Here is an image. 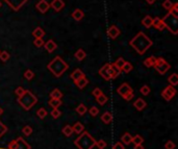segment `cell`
Instances as JSON below:
<instances>
[{
	"mask_svg": "<svg viewBox=\"0 0 178 149\" xmlns=\"http://www.w3.org/2000/svg\"><path fill=\"white\" fill-rule=\"evenodd\" d=\"M165 28H166V26H165L164 22H162H162L159 23V25H158L157 27H156V29H158V30H164Z\"/></svg>",
	"mask_w": 178,
	"mask_h": 149,
	"instance_id": "obj_54",
	"label": "cell"
},
{
	"mask_svg": "<svg viewBox=\"0 0 178 149\" xmlns=\"http://www.w3.org/2000/svg\"><path fill=\"white\" fill-rule=\"evenodd\" d=\"M152 21H153V18L151 16H149V15H147L146 17H145L144 19L142 20V24L145 26L146 28H150L151 26H152Z\"/></svg>",
	"mask_w": 178,
	"mask_h": 149,
	"instance_id": "obj_23",
	"label": "cell"
},
{
	"mask_svg": "<svg viewBox=\"0 0 178 149\" xmlns=\"http://www.w3.org/2000/svg\"><path fill=\"white\" fill-rule=\"evenodd\" d=\"M72 128H73V133H77V135H80V133L85 130V127H83V125L80 122H76V123L72 126Z\"/></svg>",
	"mask_w": 178,
	"mask_h": 149,
	"instance_id": "obj_25",
	"label": "cell"
},
{
	"mask_svg": "<svg viewBox=\"0 0 178 149\" xmlns=\"http://www.w3.org/2000/svg\"><path fill=\"white\" fill-rule=\"evenodd\" d=\"M10 55L7 51H5V50L0 51V60H1L2 62H7V61L10 60Z\"/></svg>",
	"mask_w": 178,
	"mask_h": 149,
	"instance_id": "obj_34",
	"label": "cell"
},
{
	"mask_svg": "<svg viewBox=\"0 0 178 149\" xmlns=\"http://www.w3.org/2000/svg\"><path fill=\"white\" fill-rule=\"evenodd\" d=\"M14 149H31V146L22 137H18L16 139V146Z\"/></svg>",
	"mask_w": 178,
	"mask_h": 149,
	"instance_id": "obj_9",
	"label": "cell"
},
{
	"mask_svg": "<svg viewBox=\"0 0 178 149\" xmlns=\"http://www.w3.org/2000/svg\"><path fill=\"white\" fill-rule=\"evenodd\" d=\"M15 146H16V140H13L12 142H10V144H8V149H14Z\"/></svg>",
	"mask_w": 178,
	"mask_h": 149,
	"instance_id": "obj_53",
	"label": "cell"
},
{
	"mask_svg": "<svg viewBox=\"0 0 178 149\" xmlns=\"http://www.w3.org/2000/svg\"><path fill=\"white\" fill-rule=\"evenodd\" d=\"M173 4H174V3H172V1H171V0H165L164 3H162V7H164L165 10H170L171 7L173 6Z\"/></svg>",
	"mask_w": 178,
	"mask_h": 149,
	"instance_id": "obj_40",
	"label": "cell"
},
{
	"mask_svg": "<svg viewBox=\"0 0 178 149\" xmlns=\"http://www.w3.org/2000/svg\"><path fill=\"white\" fill-rule=\"evenodd\" d=\"M48 104H49L52 109H58V106H61V99H52V98H50V100L48 101Z\"/></svg>",
	"mask_w": 178,
	"mask_h": 149,
	"instance_id": "obj_29",
	"label": "cell"
},
{
	"mask_svg": "<svg viewBox=\"0 0 178 149\" xmlns=\"http://www.w3.org/2000/svg\"><path fill=\"white\" fill-rule=\"evenodd\" d=\"M95 146H97L98 149H104L107 146V144H106V142L103 141V140H99V141H96Z\"/></svg>",
	"mask_w": 178,
	"mask_h": 149,
	"instance_id": "obj_41",
	"label": "cell"
},
{
	"mask_svg": "<svg viewBox=\"0 0 178 149\" xmlns=\"http://www.w3.org/2000/svg\"><path fill=\"white\" fill-rule=\"evenodd\" d=\"M101 121L105 124H109L113 121V115H111L109 112H105V113H103V115L101 116Z\"/></svg>",
	"mask_w": 178,
	"mask_h": 149,
	"instance_id": "obj_18",
	"label": "cell"
},
{
	"mask_svg": "<svg viewBox=\"0 0 178 149\" xmlns=\"http://www.w3.org/2000/svg\"><path fill=\"white\" fill-rule=\"evenodd\" d=\"M146 1H147V3H149V4H153L156 0H146Z\"/></svg>",
	"mask_w": 178,
	"mask_h": 149,
	"instance_id": "obj_56",
	"label": "cell"
},
{
	"mask_svg": "<svg viewBox=\"0 0 178 149\" xmlns=\"http://www.w3.org/2000/svg\"><path fill=\"white\" fill-rule=\"evenodd\" d=\"M175 94H176V90H175V88L173 87V85H170L162 90V97L164 98L165 100H167V101H170V100L175 96Z\"/></svg>",
	"mask_w": 178,
	"mask_h": 149,
	"instance_id": "obj_8",
	"label": "cell"
},
{
	"mask_svg": "<svg viewBox=\"0 0 178 149\" xmlns=\"http://www.w3.org/2000/svg\"><path fill=\"white\" fill-rule=\"evenodd\" d=\"M34 46H37V47H42V46H44L45 42H44L43 38H38L34 40Z\"/></svg>",
	"mask_w": 178,
	"mask_h": 149,
	"instance_id": "obj_46",
	"label": "cell"
},
{
	"mask_svg": "<svg viewBox=\"0 0 178 149\" xmlns=\"http://www.w3.org/2000/svg\"><path fill=\"white\" fill-rule=\"evenodd\" d=\"M113 149H125L124 144H123L122 142H118V143H116L115 145H114Z\"/></svg>",
	"mask_w": 178,
	"mask_h": 149,
	"instance_id": "obj_52",
	"label": "cell"
},
{
	"mask_svg": "<svg viewBox=\"0 0 178 149\" xmlns=\"http://www.w3.org/2000/svg\"><path fill=\"white\" fill-rule=\"evenodd\" d=\"M143 142H144V139H143V137L140 135H135V137H132V140H131V143H133L135 145L143 144Z\"/></svg>",
	"mask_w": 178,
	"mask_h": 149,
	"instance_id": "obj_31",
	"label": "cell"
},
{
	"mask_svg": "<svg viewBox=\"0 0 178 149\" xmlns=\"http://www.w3.org/2000/svg\"><path fill=\"white\" fill-rule=\"evenodd\" d=\"M6 131H7V127H6V125H4V124L0 121V138H1L3 135H5Z\"/></svg>",
	"mask_w": 178,
	"mask_h": 149,
	"instance_id": "obj_44",
	"label": "cell"
},
{
	"mask_svg": "<svg viewBox=\"0 0 178 149\" xmlns=\"http://www.w3.org/2000/svg\"><path fill=\"white\" fill-rule=\"evenodd\" d=\"M132 65L130 64V63L128 62H125L124 65H123V67L121 68V70H122L123 72H125V73H128V72H130L131 70H132Z\"/></svg>",
	"mask_w": 178,
	"mask_h": 149,
	"instance_id": "obj_35",
	"label": "cell"
},
{
	"mask_svg": "<svg viewBox=\"0 0 178 149\" xmlns=\"http://www.w3.org/2000/svg\"><path fill=\"white\" fill-rule=\"evenodd\" d=\"M169 14H171L173 17H175V18H178V3L173 4V6L171 7L170 13H169Z\"/></svg>",
	"mask_w": 178,
	"mask_h": 149,
	"instance_id": "obj_36",
	"label": "cell"
},
{
	"mask_svg": "<svg viewBox=\"0 0 178 149\" xmlns=\"http://www.w3.org/2000/svg\"><path fill=\"white\" fill-rule=\"evenodd\" d=\"M22 133H23L24 136H26V137H29L32 133V128L30 127L29 125H25L22 128Z\"/></svg>",
	"mask_w": 178,
	"mask_h": 149,
	"instance_id": "obj_38",
	"label": "cell"
},
{
	"mask_svg": "<svg viewBox=\"0 0 178 149\" xmlns=\"http://www.w3.org/2000/svg\"><path fill=\"white\" fill-rule=\"evenodd\" d=\"M2 113H3V109H1V107H0V115H1Z\"/></svg>",
	"mask_w": 178,
	"mask_h": 149,
	"instance_id": "obj_57",
	"label": "cell"
},
{
	"mask_svg": "<svg viewBox=\"0 0 178 149\" xmlns=\"http://www.w3.org/2000/svg\"><path fill=\"white\" fill-rule=\"evenodd\" d=\"M109 67H111V64L107 63V64H105L100 70H99V74H100V76L104 78L105 80H111V76H109V73H108Z\"/></svg>",
	"mask_w": 178,
	"mask_h": 149,
	"instance_id": "obj_11",
	"label": "cell"
},
{
	"mask_svg": "<svg viewBox=\"0 0 178 149\" xmlns=\"http://www.w3.org/2000/svg\"><path fill=\"white\" fill-rule=\"evenodd\" d=\"M155 62H156V58H154V56H150V58H146V60L144 61V65L146 66L147 68H151L154 66Z\"/></svg>",
	"mask_w": 178,
	"mask_h": 149,
	"instance_id": "obj_27",
	"label": "cell"
},
{
	"mask_svg": "<svg viewBox=\"0 0 178 149\" xmlns=\"http://www.w3.org/2000/svg\"><path fill=\"white\" fill-rule=\"evenodd\" d=\"M18 102L25 111H29V109L38 102V98H37L30 91L25 90L23 95H22L21 97H18Z\"/></svg>",
	"mask_w": 178,
	"mask_h": 149,
	"instance_id": "obj_4",
	"label": "cell"
},
{
	"mask_svg": "<svg viewBox=\"0 0 178 149\" xmlns=\"http://www.w3.org/2000/svg\"><path fill=\"white\" fill-rule=\"evenodd\" d=\"M63 133L66 136V137H71L72 135H73V128H72V126L70 125H66L65 127L63 128Z\"/></svg>",
	"mask_w": 178,
	"mask_h": 149,
	"instance_id": "obj_30",
	"label": "cell"
},
{
	"mask_svg": "<svg viewBox=\"0 0 178 149\" xmlns=\"http://www.w3.org/2000/svg\"><path fill=\"white\" fill-rule=\"evenodd\" d=\"M44 45H45V49L47 50L49 53H52L53 51H55L56 48H58V45H56V43L54 42L53 40H48Z\"/></svg>",
	"mask_w": 178,
	"mask_h": 149,
	"instance_id": "obj_15",
	"label": "cell"
},
{
	"mask_svg": "<svg viewBox=\"0 0 178 149\" xmlns=\"http://www.w3.org/2000/svg\"><path fill=\"white\" fill-rule=\"evenodd\" d=\"M36 7L38 8V10L40 13H42V14H45V13L50 8V4L48 3L46 0H40L38 3H37Z\"/></svg>",
	"mask_w": 178,
	"mask_h": 149,
	"instance_id": "obj_10",
	"label": "cell"
},
{
	"mask_svg": "<svg viewBox=\"0 0 178 149\" xmlns=\"http://www.w3.org/2000/svg\"><path fill=\"white\" fill-rule=\"evenodd\" d=\"M165 18H166L167 20H169V22H168V21L162 20V22H164V24H165V26H166V28H168V29L170 30L173 34H177V26H178V20L177 19L178 18L173 17L171 14H168L166 17H165Z\"/></svg>",
	"mask_w": 178,
	"mask_h": 149,
	"instance_id": "obj_6",
	"label": "cell"
},
{
	"mask_svg": "<svg viewBox=\"0 0 178 149\" xmlns=\"http://www.w3.org/2000/svg\"><path fill=\"white\" fill-rule=\"evenodd\" d=\"M131 140H132V136L128 133H125L122 136V138H121V142L123 144H125V145H129L131 143Z\"/></svg>",
	"mask_w": 178,
	"mask_h": 149,
	"instance_id": "obj_22",
	"label": "cell"
},
{
	"mask_svg": "<svg viewBox=\"0 0 178 149\" xmlns=\"http://www.w3.org/2000/svg\"><path fill=\"white\" fill-rule=\"evenodd\" d=\"M168 82H169V84H170L171 85H173V87L177 85H178V75L176 73L171 74V75L168 77Z\"/></svg>",
	"mask_w": 178,
	"mask_h": 149,
	"instance_id": "obj_26",
	"label": "cell"
},
{
	"mask_svg": "<svg viewBox=\"0 0 178 149\" xmlns=\"http://www.w3.org/2000/svg\"><path fill=\"white\" fill-rule=\"evenodd\" d=\"M100 94H102V91H101L100 89H99V88H95V89L93 90V92H92V95L94 96V97H98L99 95H100Z\"/></svg>",
	"mask_w": 178,
	"mask_h": 149,
	"instance_id": "obj_50",
	"label": "cell"
},
{
	"mask_svg": "<svg viewBox=\"0 0 178 149\" xmlns=\"http://www.w3.org/2000/svg\"><path fill=\"white\" fill-rule=\"evenodd\" d=\"M24 92H25V90H24L23 88H22V87H18L16 89V91H15V93H16V95L18 96V97H21V96L24 94Z\"/></svg>",
	"mask_w": 178,
	"mask_h": 149,
	"instance_id": "obj_49",
	"label": "cell"
},
{
	"mask_svg": "<svg viewBox=\"0 0 178 149\" xmlns=\"http://www.w3.org/2000/svg\"><path fill=\"white\" fill-rule=\"evenodd\" d=\"M117 92H118L119 95H121L125 100H127V101H129V100H131L133 98L132 89H131L130 85L128 84H126V82L121 85L117 89Z\"/></svg>",
	"mask_w": 178,
	"mask_h": 149,
	"instance_id": "obj_5",
	"label": "cell"
},
{
	"mask_svg": "<svg viewBox=\"0 0 178 149\" xmlns=\"http://www.w3.org/2000/svg\"><path fill=\"white\" fill-rule=\"evenodd\" d=\"M75 111H76V113H77L78 115L82 116V115H85V114L87 113V106H85L83 103H80L77 107H76Z\"/></svg>",
	"mask_w": 178,
	"mask_h": 149,
	"instance_id": "obj_32",
	"label": "cell"
},
{
	"mask_svg": "<svg viewBox=\"0 0 178 149\" xmlns=\"http://www.w3.org/2000/svg\"><path fill=\"white\" fill-rule=\"evenodd\" d=\"M0 6H1V2H0Z\"/></svg>",
	"mask_w": 178,
	"mask_h": 149,
	"instance_id": "obj_58",
	"label": "cell"
},
{
	"mask_svg": "<svg viewBox=\"0 0 178 149\" xmlns=\"http://www.w3.org/2000/svg\"><path fill=\"white\" fill-rule=\"evenodd\" d=\"M121 72L122 71H121L120 68H118L115 64H111V67H109V70H108L111 79H115V78H117L118 76L120 75Z\"/></svg>",
	"mask_w": 178,
	"mask_h": 149,
	"instance_id": "obj_12",
	"label": "cell"
},
{
	"mask_svg": "<svg viewBox=\"0 0 178 149\" xmlns=\"http://www.w3.org/2000/svg\"><path fill=\"white\" fill-rule=\"evenodd\" d=\"M153 67L156 69V71L158 72V73L162 74V75H164V74L166 73L169 69H170L171 66L169 63H167L164 58H156V62H155V64Z\"/></svg>",
	"mask_w": 178,
	"mask_h": 149,
	"instance_id": "obj_7",
	"label": "cell"
},
{
	"mask_svg": "<svg viewBox=\"0 0 178 149\" xmlns=\"http://www.w3.org/2000/svg\"><path fill=\"white\" fill-rule=\"evenodd\" d=\"M50 114H51V116H52L53 119H58V118L61 117V111L58 109H58H52V111Z\"/></svg>",
	"mask_w": 178,
	"mask_h": 149,
	"instance_id": "obj_39",
	"label": "cell"
},
{
	"mask_svg": "<svg viewBox=\"0 0 178 149\" xmlns=\"http://www.w3.org/2000/svg\"><path fill=\"white\" fill-rule=\"evenodd\" d=\"M85 74H83V72L81 71L80 69H75L73 72H72V74L70 75V77L72 78V79L74 80V82H76L77 79H79V78L81 77V76H83Z\"/></svg>",
	"mask_w": 178,
	"mask_h": 149,
	"instance_id": "obj_21",
	"label": "cell"
},
{
	"mask_svg": "<svg viewBox=\"0 0 178 149\" xmlns=\"http://www.w3.org/2000/svg\"><path fill=\"white\" fill-rule=\"evenodd\" d=\"M133 106H135L138 111H143V109L147 106V103L144 99H142V98H138V99L133 102Z\"/></svg>",
	"mask_w": 178,
	"mask_h": 149,
	"instance_id": "obj_16",
	"label": "cell"
},
{
	"mask_svg": "<svg viewBox=\"0 0 178 149\" xmlns=\"http://www.w3.org/2000/svg\"><path fill=\"white\" fill-rule=\"evenodd\" d=\"M124 63H125V60L123 58H119L117 61H116L115 63H114V64H115L116 66H117L118 68H122L123 67V65H124ZM121 71H122V70H121Z\"/></svg>",
	"mask_w": 178,
	"mask_h": 149,
	"instance_id": "obj_45",
	"label": "cell"
},
{
	"mask_svg": "<svg viewBox=\"0 0 178 149\" xmlns=\"http://www.w3.org/2000/svg\"><path fill=\"white\" fill-rule=\"evenodd\" d=\"M50 98L52 99H61L63 98V93L61 92L59 89H53L51 92H50Z\"/></svg>",
	"mask_w": 178,
	"mask_h": 149,
	"instance_id": "obj_20",
	"label": "cell"
},
{
	"mask_svg": "<svg viewBox=\"0 0 178 149\" xmlns=\"http://www.w3.org/2000/svg\"><path fill=\"white\" fill-rule=\"evenodd\" d=\"M37 115H38V117L40 118V119H44V118L48 115V113L44 107H41V109H39L38 112H37Z\"/></svg>",
	"mask_w": 178,
	"mask_h": 149,
	"instance_id": "obj_37",
	"label": "cell"
},
{
	"mask_svg": "<svg viewBox=\"0 0 178 149\" xmlns=\"http://www.w3.org/2000/svg\"><path fill=\"white\" fill-rule=\"evenodd\" d=\"M74 56H75V58L79 62H81L82 60H85V56H87V53H85V51L83 49H78L77 51L75 52V54H74Z\"/></svg>",
	"mask_w": 178,
	"mask_h": 149,
	"instance_id": "obj_24",
	"label": "cell"
},
{
	"mask_svg": "<svg viewBox=\"0 0 178 149\" xmlns=\"http://www.w3.org/2000/svg\"><path fill=\"white\" fill-rule=\"evenodd\" d=\"M32 36L34 37L36 39L38 38H43L44 36H45V31H44L43 29H42L41 27H37L36 29L32 31Z\"/></svg>",
	"mask_w": 178,
	"mask_h": 149,
	"instance_id": "obj_28",
	"label": "cell"
},
{
	"mask_svg": "<svg viewBox=\"0 0 178 149\" xmlns=\"http://www.w3.org/2000/svg\"><path fill=\"white\" fill-rule=\"evenodd\" d=\"M96 99H97V102L100 106H103V104H105L107 102V97L103 93L100 94L98 97H96Z\"/></svg>",
	"mask_w": 178,
	"mask_h": 149,
	"instance_id": "obj_33",
	"label": "cell"
},
{
	"mask_svg": "<svg viewBox=\"0 0 178 149\" xmlns=\"http://www.w3.org/2000/svg\"><path fill=\"white\" fill-rule=\"evenodd\" d=\"M90 114H91V116H93V117H96L99 114V109L97 106H92L91 109H90Z\"/></svg>",
	"mask_w": 178,
	"mask_h": 149,
	"instance_id": "obj_47",
	"label": "cell"
},
{
	"mask_svg": "<svg viewBox=\"0 0 178 149\" xmlns=\"http://www.w3.org/2000/svg\"><path fill=\"white\" fill-rule=\"evenodd\" d=\"M135 149H144V146H143V144H140V145H135Z\"/></svg>",
	"mask_w": 178,
	"mask_h": 149,
	"instance_id": "obj_55",
	"label": "cell"
},
{
	"mask_svg": "<svg viewBox=\"0 0 178 149\" xmlns=\"http://www.w3.org/2000/svg\"><path fill=\"white\" fill-rule=\"evenodd\" d=\"M50 6H51L55 12H61V10L65 7V2H64L63 0H52Z\"/></svg>",
	"mask_w": 178,
	"mask_h": 149,
	"instance_id": "obj_13",
	"label": "cell"
},
{
	"mask_svg": "<svg viewBox=\"0 0 178 149\" xmlns=\"http://www.w3.org/2000/svg\"><path fill=\"white\" fill-rule=\"evenodd\" d=\"M75 84H76V85L78 87V89H83V88L85 87L88 84H89V80H88V78L85 77V75L83 76H81L79 79H77L75 82Z\"/></svg>",
	"mask_w": 178,
	"mask_h": 149,
	"instance_id": "obj_17",
	"label": "cell"
},
{
	"mask_svg": "<svg viewBox=\"0 0 178 149\" xmlns=\"http://www.w3.org/2000/svg\"><path fill=\"white\" fill-rule=\"evenodd\" d=\"M47 68L55 77H59V76H61V74H64L67 71L68 65L65 61L61 60V58L55 56V58L48 64Z\"/></svg>",
	"mask_w": 178,
	"mask_h": 149,
	"instance_id": "obj_3",
	"label": "cell"
},
{
	"mask_svg": "<svg viewBox=\"0 0 178 149\" xmlns=\"http://www.w3.org/2000/svg\"><path fill=\"white\" fill-rule=\"evenodd\" d=\"M175 147H176V145L172 141H167L166 144H165V148L166 149H175Z\"/></svg>",
	"mask_w": 178,
	"mask_h": 149,
	"instance_id": "obj_48",
	"label": "cell"
},
{
	"mask_svg": "<svg viewBox=\"0 0 178 149\" xmlns=\"http://www.w3.org/2000/svg\"><path fill=\"white\" fill-rule=\"evenodd\" d=\"M130 45L131 47H133L137 50L138 54H144L147 51V49L152 46V42L143 32H138L137 36L130 41Z\"/></svg>",
	"mask_w": 178,
	"mask_h": 149,
	"instance_id": "obj_1",
	"label": "cell"
},
{
	"mask_svg": "<svg viewBox=\"0 0 178 149\" xmlns=\"http://www.w3.org/2000/svg\"><path fill=\"white\" fill-rule=\"evenodd\" d=\"M162 22V19L160 18H158V17H156V18H154L153 19V21H152V26H154L155 28L157 27L158 25H159V23Z\"/></svg>",
	"mask_w": 178,
	"mask_h": 149,
	"instance_id": "obj_51",
	"label": "cell"
},
{
	"mask_svg": "<svg viewBox=\"0 0 178 149\" xmlns=\"http://www.w3.org/2000/svg\"><path fill=\"white\" fill-rule=\"evenodd\" d=\"M74 145L78 149H93L96 145V140L88 131H82L74 141Z\"/></svg>",
	"mask_w": 178,
	"mask_h": 149,
	"instance_id": "obj_2",
	"label": "cell"
},
{
	"mask_svg": "<svg viewBox=\"0 0 178 149\" xmlns=\"http://www.w3.org/2000/svg\"><path fill=\"white\" fill-rule=\"evenodd\" d=\"M34 72H32L31 70H26L25 73H24V77H25L26 79H28V80L32 79V78H34Z\"/></svg>",
	"mask_w": 178,
	"mask_h": 149,
	"instance_id": "obj_42",
	"label": "cell"
},
{
	"mask_svg": "<svg viewBox=\"0 0 178 149\" xmlns=\"http://www.w3.org/2000/svg\"><path fill=\"white\" fill-rule=\"evenodd\" d=\"M120 29L117 27V26L115 25H111V27L107 29V34H108V37L111 39H116L119 37V34H120Z\"/></svg>",
	"mask_w": 178,
	"mask_h": 149,
	"instance_id": "obj_14",
	"label": "cell"
},
{
	"mask_svg": "<svg viewBox=\"0 0 178 149\" xmlns=\"http://www.w3.org/2000/svg\"><path fill=\"white\" fill-rule=\"evenodd\" d=\"M72 17H73V19L75 21H80V20H82V18L85 17V14H83V12L80 8H77V10H75L72 13Z\"/></svg>",
	"mask_w": 178,
	"mask_h": 149,
	"instance_id": "obj_19",
	"label": "cell"
},
{
	"mask_svg": "<svg viewBox=\"0 0 178 149\" xmlns=\"http://www.w3.org/2000/svg\"><path fill=\"white\" fill-rule=\"evenodd\" d=\"M141 93H142V95L147 96L150 93V88H149L148 85H143V87L141 88Z\"/></svg>",
	"mask_w": 178,
	"mask_h": 149,
	"instance_id": "obj_43",
	"label": "cell"
}]
</instances>
